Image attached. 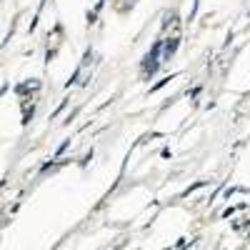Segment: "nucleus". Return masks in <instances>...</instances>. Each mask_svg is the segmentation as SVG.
<instances>
[{
  "label": "nucleus",
  "instance_id": "f03ea898",
  "mask_svg": "<svg viewBox=\"0 0 250 250\" xmlns=\"http://www.w3.org/2000/svg\"><path fill=\"white\" fill-rule=\"evenodd\" d=\"M178 45H180V38H163V60H170L173 55H175V50H178Z\"/></svg>",
  "mask_w": 250,
  "mask_h": 250
},
{
  "label": "nucleus",
  "instance_id": "f257e3e1",
  "mask_svg": "<svg viewBox=\"0 0 250 250\" xmlns=\"http://www.w3.org/2000/svg\"><path fill=\"white\" fill-rule=\"evenodd\" d=\"M163 40H158V43L153 45V50L143 58V62H140V70H143V78L148 80V78H153L155 73H158V68H160V62H163Z\"/></svg>",
  "mask_w": 250,
  "mask_h": 250
}]
</instances>
